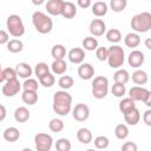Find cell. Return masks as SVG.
<instances>
[{"label":"cell","instance_id":"1","mask_svg":"<svg viewBox=\"0 0 151 151\" xmlns=\"http://www.w3.org/2000/svg\"><path fill=\"white\" fill-rule=\"evenodd\" d=\"M53 111L59 116H67L72 110V96L67 90L57 91L53 94Z\"/></svg>","mask_w":151,"mask_h":151},{"label":"cell","instance_id":"2","mask_svg":"<svg viewBox=\"0 0 151 151\" xmlns=\"http://www.w3.org/2000/svg\"><path fill=\"white\" fill-rule=\"evenodd\" d=\"M32 24L38 33L40 34H47L53 28V21L52 19L45 14L44 12L37 11L32 14Z\"/></svg>","mask_w":151,"mask_h":151},{"label":"cell","instance_id":"3","mask_svg":"<svg viewBox=\"0 0 151 151\" xmlns=\"http://www.w3.org/2000/svg\"><path fill=\"white\" fill-rule=\"evenodd\" d=\"M131 28L137 33H145L151 29V13L140 12L132 17L130 21Z\"/></svg>","mask_w":151,"mask_h":151},{"label":"cell","instance_id":"4","mask_svg":"<svg viewBox=\"0 0 151 151\" xmlns=\"http://www.w3.org/2000/svg\"><path fill=\"white\" fill-rule=\"evenodd\" d=\"M125 61V52L122 46L112 45L109 48V57L107 63L111 68H120Z\"/></svg>","mask_w":151,"mask_h":151},{"label":"cell","instance_id":"5","mask_svg":"<svg viewBox=\"0 0 151 151\" xmlns=\"http://www.w3.org/2000/svg\"><path fill=\"white\" fill-rule=\"evenodd\" d=\"M8 33L14 38H20L25 33V26L22 19L18 14H11L6 20Z\"/></svg>","mask_w":151,"mask_h":151},{"label":"cell","instance_id":"6","mask_svg":"<svg viewBox=\"0 0 151 151\" xmlns=\"http://www.w3.org/2000/svg\"><path fill=\"white\" fill-rule=\"evenodd\" d=\"M109 92V79L104 76L94 77L92 80V96L96 99H103Z\"/></svg>","mask_w":151,"mask_h":151},{"label":"cell","instance_id":"7","mask_svg":"<svg viewBox=\"0 0 151 151\" xmlns=\"http://www.w3.org/2000/svg\"><path fill=\"white\" fill-rule=\"evenodd\" d=\"M34 143L38 151H50L53 145V138L48 133L39 132L34 136Z\"/></svg>","mask_w":151,"mask_h":151},{"label":"cell","instance_id":"8","mask_svg":"<svg viewBox=\"0 0 151 151\" xmlns=\"http://www.w3.org/2000/svg\"><path fill=\"white\" fill-rule=\"evenodd\" d=\"M21 84L19 83L18 79H13V80H8L5 81L2 87H1V92L5 97H14L15 94H18L21 90Z\"/></svg>","mask_w":151,"mask_h":151},{"label":"cell","instance_id":"9","mask_svg":"<svg viewBox=\"0 0 151 151\" xmlns=\"http://www.w3.org/2000/svg\"><path fill=\"white\" fill-rule=\"evenodd\" d=\"M72 116L77 122H85L90 117V109L86 104L79 103L72 109Z\"/></svg>","mask_w":151,"mask_h":151},{"label":"cell","instance_id":"10","mask_svg":"<svg viewBox=\"0 0 151 151\" xmlns=\"http://www.w3.org/2000/svg\"><path fill=\"white\" fill-rule=\"evenodd\" d=\"M90 33L93 37H101L104 33H106V24L101 19H93L90 22Z\"/></svg>","mask_w":151,"mask_h":151},{"label":"cell","instance_id":"11","mask_svg":"<svg viewBox=\"0 0 151 151\" xmlns=\"http://www.w3.org/2000/svg\"><path fill=\"white\" fill-rule=\"evenodd\" d=\"M144 60H145V57H144V53L139 50H133L130 52L129 57H127V63L131 67L133 68H138L140 67L143 64H144Z\"/></svg>","mask_w":151,"mask_h":151},{"label":"cell","instance_id":"12","mask_svg":"<svg viewBox=\"0 0 151 151\" xmlns=\"http://www.w3.org/2000/svg\"><path fill=\"white\" fill-rule=\"evenodd\" d=\"M78 76L83 80H90L94 76V67L88 63H81L78 67Z\"/></svg>","mask_w":151,"mask_h":151},{"label":"cell","instance_id":"13","mask_svg":"<svg viewBox=\"0 0 151 151\" xmlns=\"http://www.w3.org/2000/svg\"><path fill=\"white\" fill-rule=\"evenodd\" d=\"M67 57L72 64H81L85 59V50L81 47H73L68 51Z\"/></svg>","mask_w":151,"mask_h":151},{"label":"cell","instance_id":"14","mask_svg":"<svg viewBox=\"0 0 151 151\" xmlns=\"http://www.w3.org/2000/svg\"><path fill=\"white\" fill-rule=\"evenodd\" d=\"M64 0H48L46 4L47 13L51 15H61L64 8Z\"/></svg>","mask_w":151,"mask_h":151},{"label":"cell","instance_id":"15","mask_svg":"<svg viewBox=\"0 0 151 151\" xmlns=\"http://www.w3.org/2000/svg\"><path fill=\"white\" fill-rule=\"evenodd\" d=\"M149 90L143 87V86H133L129 91V97L132 98L134 101H144L145 97L147 96Z\"/></svg>","mask_w":151,"mask_h":151},{"label":"cell","instance_id":"16","mask_svg":"<svg viewBox=\"0 0 151 151\" xmlns=\"http://www.w3.org/2000/svg\"><path fill=\"white\" fill-rule=\"evenodd\" d=\"M123 116H124V120H125V123L127 125H132V126L137 125L139 123V120H140V112H139V110L137 107H134L133 110H131L130 112H127V113H125Z\"/></svg>","mask_w":151,"mask_h":151},{"label":"cell","instance_id":"17","mask_svg":"<svg viewBox=\"0 0 151 151\" xmlns=\"http://www.w3.org/2000/svg\"><path fill=\"white\" fill-rule=\"evenodd\" d=\"M15 70H17L18 76H19L20 78H24V79L31 78V76H32V73H33L32 67H31L29 64H27V63H19V64H17Z\"/></svg>","mask_w":151,"mask_h":151},{"label":"cell","instance_id":"18","mask_svg":"<svg viewBox=\"0 0 151 151\" xmlns=\"http://www.w3.org/2000/svg\"><path fill=\"white\" fill-rule=\"evenodd\" d=\"M31 117V112L25 106H19L14 111V119L18 123H26Z\"/></svg>","mask_w":151,"mask_h":151},{"label":"cell","instance_id":"19","mask_svg":"<svg viewBox=\"0 0 151 151\" xmlns=\"http://www.w3.org/2000/svg\"><path fill=\"white\" fill-rule=\"evenodd\" d=\"M2 137H4L5 140H7V142H9V143H13V142H17V140L20 138V132H19V130H18L17 127L9 126V127H7V129L4 131Z\"/></svg>","mask_w":151,"mask_h":151},{"label":"cell","instance_id":"20","mask_svg":"<svg viewBox=\"0 0 151 151\" xmlns=\"http://www.w3.org/2000/svg\"><path fill=\"white\" fill-rule=\"evenodd\" d=\"M51 70L53 72V74H64L67 70V64L65 63L64 59H54L52 65H51Z\"/></svg>","mask_w":151,"mask_h":151},{"label":"cell","instance_id":"21","mask_svg":"<svg viewBox=\"0 0 151 151\" xmlns=\"http://www.w3.org/2000/svg\"><path fill=\"white\" fill-rule=\"evenodd\" d=\"M107 8H109V6L105 1H97L92 5V13H93V15L101 18L107 13Z\"/></svg>","mask_w":151,"mask_h":151},{"label":"cell","instance_id":"22","mask_svg":"<svg viewBox=\"0 0 151 151\" xmlns=\"http://www.w3.org/2000/svg\"><path fill=\"white\" fill-rule=\"evenodd\" d=\"M61 15L65 18V19H72L77 15V7L73 2L71 1H65L64 4V8H63V12H61Z\"/></svg>","mask_w":151,"mask_h":151},{"label":"cell","instance_id":"23","mask_svg":"<svg viewBox=\"0 0 151 151\" xmlns=\"http://www.w3.org/2000/svg\"><path fill=\"white\" fill-rule=\"evenodd\" d=\"M132 81L136 84V85H145L149 80V76L147 73L144 71V70H137L132 73Z\"/></svg>","mask_w":151,"mask_h":151},{"label":"cell","instance_id":"24","mask_svg":"<svg viewBox=\"0 0 151 151\" xmlns=\"http://www.w3.org/2000/svg\"><path fill=\"white\" fill-rule=\"evenodd\" d=\"M92 132L86 127H80L77 131V139L81 144H90L92 142Z\"/></svg>","mask_w":151,"mask_h":151},{"label":"cell","instance_id":"25","mask_svg":"<svg viewBox=\"0 0 151 151\" xmlns=\"http://www.w3.org/2000/svg\"><path fill=\"white\" fill-rule=\"evenodd\" d=\"M134 107H136V101H134L132 98H130V97L123 98V99L119 101V111H120L123 114L130 112V111L133 110Z\"/></svg>","mask_w":151,"mask_h":151},{"label":"cell","instance_id":"26","mask_svg":"<svg viewBox=\"0 0 151 151\" xmlns=\"http://www.w3.org/2000/svg\"><path fill=\"white\" fill-rule=\"evenodd\" d=\"M17 77H18V73H17V70H15V68H12V67H6V68H2V70H1V74H0V81L4 84L5 81L17 79Z\"/></svg>","mask_w":151,"mask_h":151},{"label":"cell","instance_id":"27","mask_svg":"<svg viewBox=\"0 0 151 151\" xmlns=\"http://www.w3.org/2000/svg\"><path fill=\"white\" fill-rule=\"evenodd\" d=\"M81 45H83V48L85 51H94V50L98 48V40H97L96 37L88 35V37L83 39Z\"/></svg>","mask_w":151,"mask_h":151},{"label":"cell","instance_id":"28","mask_svg":"<svg viewBox=\"0 0 151 151\" xmlns=\"http://www.w3.org/2000/svg\"><path fill=\"white\" fill-rule=\"evenodd\" d=\"M21 99L27 105H34L38 101V93H37V91H27V90H24V92L21 94Z\"/></svg>","mask_w":151,"mask_h":151},{"label":"cell","instance_id":"29","mask_svg":"<svg viewBox=\"0 0 151 151\" xmlns=\"http://www.w3.org/2000/svg\"><path fill=\"white\" fill-rule=\"evenodd\" d=\"M124 44L130 48H134L140 44V38L137 33H127L124 38Z\"/></svg>","mask_w":151,"mask_h":151},{"label":"cell","instance_id":"30","mask_svg":"<svg viewBox=\"0 0 151 151\" xmlns=\"http://www.w3.org/2000/svg\"><path fill=\"white\" fill-rule=\"evenodd\" d=\"M113 79H114V83H119V84H126L129 80H130V74L124 68H118L114 74H113Z\"/></svg>","mask_w":151,"mask_h":151},{"label":"cell","instance_id":"31","mask_svg":"<svg viewBox=\"0 0 151 151\" xmlns=\"http://www.w3.org/2000/svg\"><path fill=\"white\" fill-rule=\"evenodd\" d=\"M105 37H106L107 41H110L112 44H117L122 40V32L118 28H111V29L106 31Z\"/></svg>","mask_w":151,"mask_h":151},{"label":"cell","instance_id":"32","mask_svg":"<svg viewBox=\"0 0 151 151\" xmlns=\"http://www.w3.org/2000/svg\"><path fill=\"white\" fill-rule=\"evenodd\" d=\"M51 55L53 59H64L66 57V47L61 44H57L51 50Z\"/></svg>","mask_w":151,"mask_h":151},{"label":"cell","instance_id":"33","mask_svg":"<svg viewBox=\"0 0 151 151\" xmlns=\"http://www.w3.org/2000/svg\"><path fill=\"white\" fill-rule=\"evenodd\" d=\"M22 48H24V44L19 39H12L7 42V50L11 53H19L22 51Z\"/></svg>","mask_w":151,"mask_h":151},{"label":"cell","instance_id":"34","mask_svg":"<svg viewBox=\"0 0 151 151\" xmlns=\"http://www.w3.org/2000/svg\"><path fill=\"white\" fill-rule=\"evenodd\" d=\"M129 132L130 131H129V127H127L126 124H118L116 126V129H114V134L120 140L126 139L129 137Z\"/></svg>","mask_w":151,"mask_h":151},{"label":"cell","instance_id":"35","mask_svg":"<svg viewBox=\"0 0 151 151\" xmlns=\"http://www.w3.org/2000/svg\"><path fill=\"white\" fill-rule=\"evenodd\" d=\"M58 85L61 90H70L74 85V80L71 76H61L58 80Z\"/></svg>","mask_w":151,"mask_h":151},{"label":"cell","instance_id":"36","mask_svg":"<svg viewBox=\"0 0 151 151\" xmlns=\"http://www.w3.org/2000/svg\"><path fill=\"white\" fill-rule=\"evenodd\" d=\"M127 6V0H110V7L113 12L120 13Z\"/></svg>","mask_w":151,"mask_h":151},{"label":"cell","instance_id":"37","mask_svg":"<svg viewBox=\"0 0 151 151\" xmlns=\"http://www.w3.org/2000/svg\"><path fill=\"white\" fill-rule=\"evenodd\" d=\"M64 127H65V124H64V122H63L61 119H59V118H53V119H51L50 123H48V129H50L52 132H60V131L64 130Z\"/></svg>","mask_w":151,"mask_h":151},{"label":"cell","instance_id":"38","mask_svg":"<svg viewBox=\"0 0 151 151\" xmlns=\"http://www.w3.org/2000/svg\"><path fill=\"white\" fill-rule=\"evenodd\" d=\"M48 72H50V66L46 63H38L34 67V74L38 77V79L41 78L42 76H45Z\"/></svg>","mask_w":151,"mask_h":151},{"label":"cell","instance_id":"39","mask_svg":"<svg viewBox=\"0 0 151 151\" xmlns=\"http://www.w3.org/2000/svg\"><path fill=\"white\" fill-rule=\"evenodd\" d=\"M39 83L40 85H42L44 87H52L55 83V78L52 73H46L45 76H42L41 78H39Z\"/></svg>","mask_w":151,"mask_h":151},{"label":"cell","instance_id":"40","mask_svg":"<svg viewBox=\"0 0 151 151\" xmlns=\"http://www.w3.org/2000/svg\"><path fill=\"white\" fill-rule=\"evenodd\" d=\"M71 146V142L67 138H59L55 143V149L58 151H70Z\"/></svg>","mask_w":151,"mask_h":151},{"label":"cell","instance_id":"41","mask_svg":"<svg viewBox=\"0 0 151 151\" xmlns=\"http://www.w3.org/2000/svg\"><path fill=\"white\" fill-rule=\"evenodd\" d=\"M111 91H112V94H113L114 97H117V98H122V97L125 94L126 88H125V85H124V84L114 83V84L112 85Z\"/></svg>","mask_w":151,"mask_h":151},{"label":"cell","instance_id":"42","mask_svg":"<svg viewBox=\"0 0 151 151\" xmlns=\"http://www.w3.org/2000/svg\"><path fill=\"white\" fill-rule=\"evenodd\" d=\"M93 143H94V146L97 149L103 150V149H106L109 146L110 140H109V138L106 136H98V137L94 138V142Z\"/></svg>","mask_w":151,"mask_h":151},{"label":"cell","instance_id":"43","mask_svg":"<svg viewBox=\"0 0 151 151\" xmlns=\"http://www.w3.org/2000/svg\"><path fill=\"white\" fill-rule=\"evenodd\" d=\"M38 81L33 78H27L25 79L24 84H22V88L27 90V91H38Z\"/></svg>","mask_w":151,"mask_h":151},{"label":"cell","instance_id":"44","mask_svg":"<svg viewBox=\"0 0 151 151\" xmlns=\"http://www.w3.org/2000/svg\"><path fill=\"white\" fill-rule=\"evenodd\" d=\"M96 57L99 61H105L107 60V57H109V48L101 46V47H98L96 50Z\"/></svg>","mask_w":151,"mask_h":151},{"label":"cell","instance_id":"45","mask_svg":"<svg viewBox=\"0 0 151 151\" xmlns=\"http://www.w3.org/2000/svg\"><path fill=\"white\" fill-rule=\"evenodd\" d=\"M122 150L123 151H137L138 150V146L133 142H126V143H124L122 145Z\"/></svg>","mask_w":151,"mask_h":151},{"label":"cell","instance_id":"46","mask_svg":"<svg viewBox=\"0 0 151 151\" xmlns=\"http://www.w3.org/2000/svg\"><path fill=\"white\" fill-rule=\"evenodd\" d=\"M143 122L146 126H151V109L150 107L143 113Z\"/></svg>","mask_w":151,"mask_h":151},{"label":"cell","instance_id":"47","mask_svg":"<svg viewBox=\"0 0 151 151\" xmlns=\"http://www.w3.org/2000/svg\"><path fill=\"white\" fill-rule=\"evenodd\" d=\"M9 41V33H7L5 29L0 31V45H5Z\"/></svg>","mask_w":151,"mask_h":151},{"label":"cell","instance_id":"48","mask_svg":"<svg viewBox=\"0 0 151 151\" xmlns=\"http://www.w3.org/2000/svg\"><path fill=\"white\" fill-rule=\"evenodd\" d=\"M77 2H78V6L80 7V8H88L90 6H91V0H77Z\"/></svg>","mask_w":151,"mask_h":151},{"label":"cell","instance_id":"49","mask_svg":"<svg viewBox=\"0 0 151 151\" xmlns=\"http://www.w3.org/2000/svg\"><path fill=\"white\" fill-rule=\"evenodd\" d=\"M147 107H150L151 109V91H149V93H147V96L145 97V99H144V101H143Z\"/></svg>","mask_w":151,"mask_h":151},{"label":"cell","instance_id":"50","mask_svg":"<svg viewBox=\"0 0 151 151\" xmlns=\"http://www.w3.org/2000/svg\"><path fill=\"white\" fill-rule=\"evenodd\" d=\"M0 110H1V116H0V122H4V119L6 118V107H5V105H0Z\"/></svg>","mask_w":151,"mask_h":151},{"label":"cell","instance_id":"51","mask_svg":"<svg viewBox=\"0 0 151 151\" xmlns=\"http://www.w3.org/2000/svg\"><path fill=\"white\" fill-rule=\"evenodd\" d=\"M144 45H145V47H146L147 50H150V51H151V38H147V39H145V41H144Z\"/></svg>","mask_w":151,"mask_h":151},{"label":"cell","instance_id":"52","mask_svg":"<svg viewBox=\"0 0 151 151\" xmlns=\"http://www.w3.org/2000/svg\"><path fill=\"white\" fill-rule=\"evenodd\" d=\"M31 1H32V4L35 5V6H41V5L45 2V0H31Z\"/></svg>","mask_w":151,"mask_h":151},{"label":"cell","instance_id":"53","mask_svg":"<svg viewBox=\"0 0 151 151\" xmlns=\"http://www.w3.org/2000/svg\"><path fill=\"white\" fill-rule=\"evenodd\" d=\"M104 1H105V0H104Z\"/></svg>","mask_w":151,"mask_h":151}]
</instances>
